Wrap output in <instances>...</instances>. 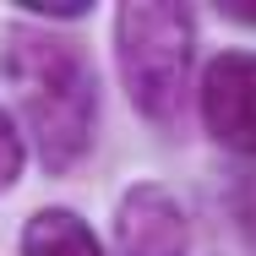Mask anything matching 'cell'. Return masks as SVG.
<instances>
[{
	"label": "cell",
	"mask_w": 256,
	"mask_h": 256,
	"mask_svg": "<svg viewBox=\"0 0 256 256\" xmlns=\"http://www.w3.org/2000/svg\"><path fill=\"white\" fill-rule=\"evenodd\" d=\"M114 256H191V212L158 180H136L114 202Z\"/></svg>",
	"instance_id": "cell-4"
},
{
	"label": "cell",
	"mask_w": 256,
	"mask_h": 256,
	"mask_svg": "<svg viewBox=\"0 0 256 256\" xmlns=\"http://www.w3.org/2000/svg\"><path fill=\"white\" fill-rule=\"evenodd\" d=\"M22 169H28V136H22V126H16V114L0 104V202L16 191Z\"/></svg>",
	"instance_id": "cell-6"
},
{
	"label": "cell",
	"mask_w": 256,
	"mask_h": 256,
	"mask_svg": "<svg viewBox=\"0 0 256 256\" xmlns=\"http://www.w3.org/2000/svg\"><path fill=\"white\" fill-rule=\"evenodd\" d=\"M88 6L93 0H22V11H28V22H76V16H88Z\"/></svg>",
	"instance_id": "cell-7"
},
{
	"label": "cell",
	"mask_w": 256,
	"mask_h": 256,
	"mask_svg": "<svg viewBox=\"0 0 256 256\" xmlns=\"http://www.w3.org/2000/svg\"><path fill=\"white\" fill-rule=\"evenodd\" d=\"M202 131L224 153L256 158V50H218L196 82Z\"/></svg>",
	"instance_id": "cell-3"
},
{
	"label": "cell",
	"mask_w": 256,
	"mask_h": 256,
	"mask_svg": "<svg viewBox=\"0 0 256 256\" xmlns=\"http://www.w3.org/2000/svg\"><path fill=\"white\" fill-rule=\"evenodd\" d=\"M16 256H109V251L76 207H38L16 234Z\"/></svg>",
	"instance_id": "cell-5"
},
{
	"label": "cell",
	"mask_w": 256,
	"mask_h": 256,
	"mask_svg": "<svg viewBox=\"0 0 256 256\" xmlns=\"http://www.w3.org/2000/svg\"><path fill=\"white\" fill-rule=\"evenodd\" d=\"M196 66V16L169 0H126L114 11V71L131 109L169 126L191 93Z\"/></svg>",
	"instance_id": "cell-2"
},
{
	"label": "cell",
	"mask_w": 256,
	"mask_h": 256,
	"mask_svg": "<svg viewBox=\"0 0 256 256\" xmlns=\"http://www.w3.org/2000/svg\"><path fill=\"white\" fill-rule=\"evenodd\" d=\"M224 16H234V22H251V28H256V0H229V6H224Z\"/></svg>",
	"instance_id": "cell-8"
},
{
	"label": "cell",
	"mask_w": 256,
	"mask_h": 256,
	"mask_svg": "<svg viewBox=\"0 0 256 256\" xmlns=\"http://www.w3.org/2000/svg\"><path fill=\"white\" fill-rule=\"evenodd\" d=\"M0 76L16 93L22 131L50 174L82 169L98 142V71L88 50L50 22H11L0 33Z\"/></svg>",
	"instance_id": "cell-1"
}]
</instances>
